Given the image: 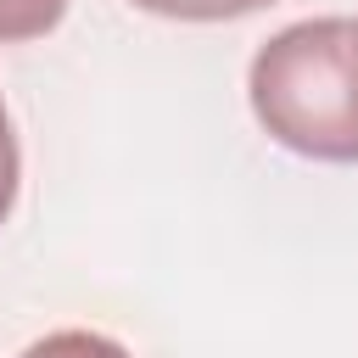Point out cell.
<instances>
[{
	"label": "cell",
	"mask_w": 358,
	"mask_h": 358,
	"mask_svg": "<svg viewBox=\"0 0 358 358\" xmlns=\"http://www.w3.org/2000/svg\"><path fill=\"white\" fill-rule=\"evenodd\" d=\"M17 185H22V151H17V134H11V112L0 101V224L17 207Z\"/></svg>",
	"instance_id": "obj_5"
},
{
	"label": "cell",
	"mask_w": 358,
	"mask_h": 358,
	"mask_svg": "<svg viewBox=\"0 0 358 358\" xmlns=\"http://www.w3.org/2000/svg\"><path fill=\"white\" fill-rule=\"evenodd\" d=\"M151 17H173V22H229V17H252L274 0H134Z\"/></svg>",
	"instance_id": "obj_4"
},
{
	"label": "cell",
	"mask_w": 358,
	"mask_h": 358,
	"mask_svg": "<svg viewBox=\"0 0 358 358\" xmlns=\"http://www.w3.org/2000/svg\"><path fill=\"white\" fill-rule=\"evenodd\" d=\"M17 358H134V352L101 330H50L34 347H22Z\"/></svg>",
	"instance_id": "obj_3"
},
{
	"label": "cell",
	"mask_w": 358,
	"mask_h": 358,
	"mask_svg": "<svg viewBox=\"0 0 358 358\" xmlns=\"http://www.w3.org/2000/svg\"><path fill=\"white\" fill-rule=\"evenodd\" d=\"M246 101L274 145L308 162H358V22L308 17L263 39Z\"/></svg>",
	"instance_id": "obj_1"
},
{
	"label": "cell",
	"mask_w": 358,
	"mask_h": 358,
	"mask_svg": "<svg viewBox=\"0 0 358 358\" xmlns=\"http://www.w3.org/2000/svg\"><path fill=\"white\" fill-rule=\"evenodd\" d=\"M73 0H0V45H22V39H45Z\"/></svg>",
	"instance_id": "obj_2"
}]
</instances>
